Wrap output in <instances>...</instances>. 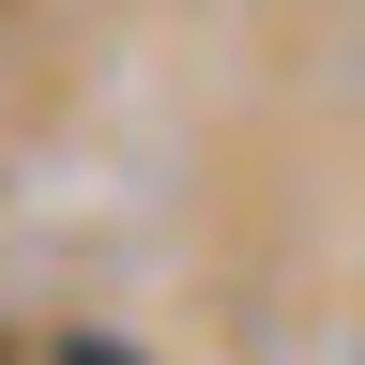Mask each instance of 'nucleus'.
<instances>
[{
	"mask_svg": "<svg viewBox=\"0 0 365 365\" xmlns=\"http://www.w3.org/2000/svg\"><path fill=\"white\" fill-rule=\"evenodd\" d=\"M61 365H137V350H107V335H61Z\"/></svg>",
	"mask_w": 365,
	"mask_h": 365,
	"instance_id": "f257e3e1",
	"label": "nucleus"
}]
</instances>
